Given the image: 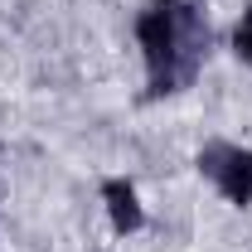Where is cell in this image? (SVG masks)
<instances>
[{
	"label": "cell",
	"mask_w": 252,
	"mask_h": 252,
	"mask_svg": "<svg viewBox=\"0 0 252 252\" xmlns=\"http://www.w3.org/2000/svg\"><path fill=\"white\" fill-rule=\"evenodd\" d=\"M209 15L199 0H146L136 10V49L146 68V97H180L194 88L209 59Z\"/></svg>",
	"instance_id": "6da1fadb"
},
{
	"label": "cell",
	"mask_w": 252,
	"mask_h": 252,
	"mask_svg": "<svg viewBox=\"0 0 252 252\" xmlns=\"http://www.w3.org/2000/svg\"><path fill=\"white\" fill-rule=\"evenodd\" d=\"M102 204H107V219H112V233H141L146 228V204H141V194L131 180L122 175H112V180H102Z\"/></svg>",
	"instance_id": "3957f363"
},
{
	"label": "cell",
	"mask_w": 252,
	"mask_h": 252,
	"mask_svg": "<svg viewBox=\"0 0 252 252\" xmlns=\"http://www.w3.org/2000/svg\"><path fill=\"white\" fill-rule=\"evenodd\" d=\"M199 175L219 189L233 209H252V146H238V141H209L199 146Z\"/></svg>",
	"instance_id": "7a4b0ae2"
},
{
	"label": "cell",
	"mask_w": 252,
	"mask_h": 252,
	"mask_svg": "<svg viewBox=\"0 0 252 252\" xmlns=\"http://www.w3.org/2000/svg\"><path fill=\"white\" fill-rule=\"evenodd\" d=\"M233 54L252 68V5L238 15V25H233Z\"/></svg>",
	"instance_id": "277c9868"
}]
</instances>
